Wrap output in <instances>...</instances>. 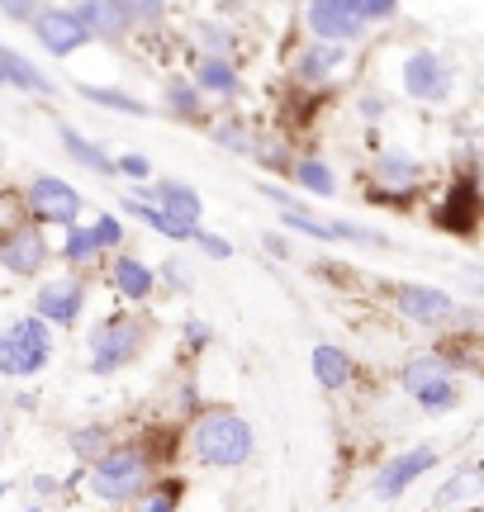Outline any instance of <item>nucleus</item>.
Instances as JSON below:
<instances>
[{
	"label": "nucleus",
	"instance_id": "obj_1",
	"mask_svg": "<svg viewBox=\"0 0 484 512\" xmlns=\"http://www.w3.org/2000/svg\"><path fill=\"white\" fill-rule=\"evenodd\" d=\"M190 451L200 465H214V470H238L252 460L257 451V437H252V427L238 418V413H205V418L195 422V432H190Z\"/></svg>",
	"mask_w": 484,
	"mask_h": 512
},
{
	"label": "nucleus",
	"instance_id": "obj_2",
	"mask_svg": "<svg viewBox=\"0 0 484 512\" xmlns=\"http://www.w3.org/2000/svg\"><path fill=\"white\" fill-rule=\"evenodd\" d=\"M53 361V323L24 313L10 328H0V375L5 380H34Z\"/></svg>",
	"mask_w": 484,
	"mask_h": 512
},
{
	"label": "nucleus",
	"instance_id": "obj_3",
	"mask_svg": "<svg viewBox=\"0 0 484 512\" xmlns=\"http://www.w3.org/2000/svg\"><path fill=\"white\" fill-rule=\"evenodd\" d=\"M148 489V456L138 446H114V451H100L91 465V494L105 498V503H129V498H143Z\"/></svg>",
	"mask_w": 484,
	"mask_h": 512
},
{
	"label": "nucleus",
	"instance_id": "obj_4",
	"mask_svg": "<svg viewBox=\"0 0 484 512\" xmlns=\"http://www.w3.org/2000/svg\"><path fill=\"white\" fill-rule=\"evenodd\" d=\"M143 347H148V328L129 313H114L91 332V375H114V370L133 366Z\"/></svg>",
	"mask_w": 484,
	"mask_h": 512
},
{
	"label": "nucleus",
	"instance_id": "obj_5",
	"mask_svg": "<svg viewBox=\"0 0 484 512\" xmlns=\"http://www.w3.org/2000/svg\"><path fill=\"white\" fill-rule=\"evenodd\" d=\"M451 361H442V356H413L409 366H404V375H399V384H404V394H409L423 413H451L456 408V384H451Z\"/></svg>",
	"mask_w": 484,
	"mask_h": 512
},
{
	"label": "nucleus",
	"instance_id": "obj_6",
	"mask_svg": "<svg viewBox=\"0 0 484 512\" xmlns=\"http://www.w3.org/2000/svg\"><path fill=\"white\" fill-rule=\"evenodd\" d=\"M24 200H29V214L38 223H53V228H67L76 223L81 214V195H76V185H67L62 176H34L29 190H24Z\"/></svg>",
	"mask_w": 484,
	"mask_h": 512
},
{
	"label": "nucleus",
	"instance_id": "obj_7",
	"mask_svg": "<svg viewBox=\"0 0 484 512\" xmlns=\"http://www.w3.org/2000/svg\"><path fill=\"white\" fill-rule=\"evenodd\" d=\"M29 24H34V38L53 57H72L76 48H86V43H91V34L81 29V19H76L72 10H62V5L34 10V15H29Z\"/></svg>",
	"mask_w": 484,
	"mask_h": 512
},
{
	"label": "nucleus",
	"instance_id": "obj_8",
	"mask_svg": "<svg viewBox=\"0 0 484 512\" xmlns=\"http://www.w3.org/2000/svg\"><path fill=\"white\" fill-rule=\"evenodd\" d=\"M404 95L413 100H428V105H442L451 95V67L432 48H418L404 62Z\"/></svg>",
	"mask_w": 484,
	"mask_h": 512
},
{
	"label": "nucleus",
	"instance_id": "obj_9",
	"mask_svg": "<svg viewBox=\"0 0 484 512\" xmlns=\"http://www.w3.org/2000/svg\"><path fill=\"white\" fill-rule=\"evenodd\" d=\"M304 19H309V34L323 38V43H352L366 29L361 15L352 10V0H309Z\"/></svg>",
	"mask_w": 484,
	"mask_h": 512
},
{
	"label": "nucleus",
	"instance_id": "obj_10",
	"mask_svg": "<svg viewBox=\"0 0 484 512\" xmlns=\"http://www.w3.org/2000/svg\"><path fill=\"white\" fill-rule=\"evenodd\" d=\"M81 309H86V285H81V280H67V275H62V280H48L34 299V313L43 323H53V328H72L76 318H81Z\"/></svg>",
	"mask_w": 484,
	"mask_h": 512
},
{
	"label": "nucleus",
	"instance_id": "obj_11",
	"mask_svg": "<svg viewBox=\"0 0 484 512\" xmlns=\"http://www.w3.org/2000/svg\"><path fill=\"white\" fill-rule=\"evenodd\" d=\"M399 313L409 323H423V328H437V323H451L456 318V299L437 285H399Z\"/></svg>",
	"mask_w": 484,
	"mask_h": 512
},
{
	"label": "nucleus",
	"instance_id": "obj_12",
	"mask_svg": "<svg viewBox=\"0 0 484 512\" xmlns=\"http://www.w3.org/2000/svg\"><path fill=\"white\" fill-rule=\"evenodd\" d=\"M43 261H48V242L38 233V223L34 228L19 223V228H10L0 238V266L10 275H34V271H43Z\"/></svg>",
	"mask_w": 484,
	"mask_h": 512
},
{
	"label": "nucleus",
	"instance_id": "obj_13",
	"mask_svg": "<svg viewBox=\"0 0 484 512\" xmlns=\"http://www.w3.org/2000/svg\"><path fill=\"white\" fill-rule=\"evenodd\" d=\"M437 465V446H418V451H404V456H394L380 475H375V498H385V503H394V498L409 489L413 479H423Z\"/></svg>",
	"mask_w": 484,
	"mask_h": 512
},
{
	"label": "nucleus",
	"instance_id": "obj_14",
	"mask_svg": "<svg viewBox=\"0 0 484 512\" xmlns=\"http://www.w3.org/2000/svg\"><path fill=\"white\" fill-rule=\"evenodd\" d=\"M76 19H81V29L91 38H105V43H119V38L133 29L129 19V5L124 0H76Z\"/></svg>",
	"mask_w": 484,
	"mask_h": 512
},
{
	"label": "nucleus",
	"instance_id": "obj_15",
	"mask_svg": "<svg viewBox=\"0 0 484 512\" xmlns=\"http://www.w3.org/2000/svg\"><path fill=\"white\" fill-rule=\"evenodd\" d=\"M285 228L290 233H304V238H318V242H371V247H380V233H371V228H356V223H323L314 219V214H304L299 204H285Z\"/></svg>",
	"mask_w": 484,
	"mask_h": 512
},
{
	"label": "nucleus",
	"instance_id": "obj_16",
	"mask_svg": "<svg viewBox=\"0 0 484 512\" xmlns=\"http://www.w3.org/2000/svg\"><path fill=\"white\" fill-rule=\"evenodd\" d=\"M138 195L152 204H162L171 219L181 223H200V214H205V200L190 190L186 181H157V185H138Z\"/></svg>",
	"mask_w": 484,
	"mask_h": 512
},
{
	"label": "nucleus",
	"instance_id": "obj_17",
	"mask_svg": "<svg viewBox=\"0 0 484 512\" xmlns=\"http://www.w3.org/2000/svg\"><path fill=\"white\" fill-rule=\"evenodd\" d=\"M110 280L129 304H143V299H152V290H157V275H152V266L143 256H119L110 266Z\"/></svg>",
	"mask_w": 484,
	"mask_h": 512
},
{
	"label": "nucleus",
	"instance_id": "obj_18",
	"mask_svg": "<svg viewBox=\"0 0 484 512\" xmlns=\"http://www.w3.org/2000/svg\"><path fill=\"white\" fill-rule=\"evenodd\" d=\"M124 214H133V219H143L152 228V233H162V238H176V242H190L195 238V228L200 223H181V219H171L162 204H152L143 200V195H133V200H124Z\"/></svg>",
	"mask_w": 484,
	"mask_h": 512
},
{
	"label": "nucleus",
	"instance_id": "obj_19",
	"mask_svg": "<svg viewBox=\"0 0 484 512\" xmlns=\"http://www.w3.org/2000/svg\"><path fill=\"white\" fill-rule=\"evenodd\" d=\"M480 219V195H475V181H461L456 195H451L442 209H437V228H451V233H470Z\"/></svg>",
	"mask_w": 484,
	"mask_h": 512
},
{
	"label": "nucleus",
	"instance_id": "obj_20",
	"mask_svg": "<svg viewBox=\"0 0 484 512\" xmlns=\"http://www.w3.org/2000/svg\"><path fill=\"white\" fill-rule=\"evenodd\" d=\"M195 86L209 91V95L233 100V95H238V67H233L224 53H205L200 62H195Z\"/></svg>",
	"mask_w": 484,
	"mask_h": 512
},
{
	"label": "nucleus",
	"instance_id": "obj_21",
	"mask_svg": "<svg viewBox=\"0 0 484 512\" xmlns=\"http://www.w3.org/2000/svg\"><path fill=\"white\" fill-rule=\"evenodd\" d=\"M0 72H5V86H19V91H29V95H53V76H43L29 62V57H19L15 48H0Z\"/></svg>",
	"mask_w": 484,
	"mask_h": 512
},
{
	"label": "nucleus",
	"instance_id": "obj_22",
	"mask_svg": "<svg viewBox=\"0 0 484 512\" xmlns=\"http://www.w3.org/2000/svg\"><path fill=\"white\" fill-rule=\"evenodd\" d=\"M352 375H356V361L342 347H328V342L314 347V380L323 384V389H347Z\"/></svg>",
	"mask_w": 484,
	"mask_h": 512
},
{
	"label": "nucleus",
	"instance_id": "obj_23",
	"mask_svg": "<svg viewBox=\"0 0 484 512\" xmlns=\"http://www.w3.org/2000/svg\"><path fill=\"white\" fill-rule=\"evenodd\" d=\"M62 147H67V157H72V162H81L86 171H95V176H114V157L100 143H91L86 133H76V128L62 124Z\"/></svg>",
	"mask_w": 484,
	"mask_h": 512
},
{
	"label": "nucleus",
	"instance_id": "obj_24",
	"mask_svg": "<svg viewBox=\"0 0 484 512\" xmlns=\"http://www.w3.org/2000/svg\"><path fill=\"white\" fill-rule=\"evenodd\" d=\"M337 67H342V43H323V38H318L309 53H299L295 76L299 81H328Z\"/></svg>",
	"mask_w": 484,
	"mask_h": 512
},
{
	"label": "nucleus",
	"instance_id": "obj_25",
	"mask_svg": "<svg viewBox=\"0 0 484 512\" xmlns=\"http://www.w3.org/2000/svg\"><path fill=\"white\" fill-rule=\"evenodd\" d=\"M290 176H295V185H304L309 195H318V200L337 195V171L328 162H318V157H299V162H290Z\"/></svg>",
	"mask_w": 484,
	"mask_h": 512
},
{
	"label": "nucleus",
	"instance_id": "obj_26",
	"mask_svg": "<svg viewBox=\"0 0 484 512\" xmlns=\"http://www.w3.org/2000/svg\"><path fill=\"white\" fill-rule=\"evenodd\" d=\"M167 110L176 114V119H205V100H200V86L195 81H171L167 86Z\"/></svg>",
	"mask_w": 484,
	"mask_h": 512
},
{
	"label": "nucleus",
	"instance_id": "obj_27",
	"mask_svg": "<svg viewBox=\"0 0 484 512\" xmlns=\"http://www.w3.org/2000/svg\"><path fill=\"white\" fill-rule=\"evenodd\" d=\"M375 176L385 185H404V190H409V185L418 181V162L404 157V152H380V157H375Z\"/></svg>",
	"mask_w": 484,
	"mask_h": 512
},
{
	"label": "nucleus",
	"instance_id": "obj_28",
	"mask_svg": "<svg viewBox=\"0 0 484 512\" xmlns=\"http://www.w3.org/2000/svg\"><path fill=\"white\" fill-rule=\"evenodd\" d=\"M81 95L91 100V105H105V110H119V114H133V119H143V114H152L143 100H133V95L124 91H105V86H81Z\"/></svg>",
	"mask_w": 484,
	"mask_h": 512
},
{
	"label": "nucleus",
	"instance_id": "obj_29",
	"mask_svg": "<svg viewBox=\"0 0 484 512\" xmlns=\"http://www.w3.org/2000/svg\"><path fill=\"white\" fill-rule=\"evenodd\" d=\"M95 238H91V228H81V223H67V242H62V261H95Z\"/></svg>",
	"mask_w": 484,
	"mask_h": 512
},
{
	"label": "nucleus",
	"instance_id": "obj_30",
	"mask_svg": "<svg viewBox=\"0 0 484 512\" xmlns=\"http://www.w3.org/2000/svg\"><path fill=\"white\" fill-rule=\"evenodd\" d=\"M91 238L100 252H114L119 242H124V223H119V214H100V219L91 223Z\"/></svg>",
	"mask_w": 484,
	"mask_h": 512
},
{
	"label": "nucleus",
	"instance_id": "obj_31",
	"mask_svg": "<svg viewBox=\"0 0 484 512\" xmlns=\"http://www.w3.org/2000/svg\"><path fill=\"white\" fill-rule=\"evenodd\" d=\"M352 10L361 15V24H385L399 15V0H352Z\"/></svg>",
	"mask_w": 484,
	"mask_h": 512
},
{
	"label": "nucleus",
	"instance_id": "obj_32",
	"mask_svg": "<svg viewBox=\"0 0 484 512\" xmlns=\"http://www.w3.org/2000/svg\"><path fill=\"white\" fill-rule=\"evenodd\" d=\"M129 5V19L133 24H162V15H167V0H124Z\"/></svg>",
	"mask_w": 484,
	"mask_h": 512
},
{
	"label": "nucleus",
	"instance_id": "obj_33",
	"mask_svg": "<svg viewBox=\"0 0 484 512\" xmlns=\"http://www.w3.org/2000/svg\"><path fill=\"white\" fill-rule=\"evenodd\" d=\"M114 176H129V181H148V176H152V162H148V157H138V152H124V157L114 162Z\"/></svg>",
	"mask_w": 484,
	"mask_h": 512
},
{
	"label": "nucleus",
	"instance_id": "obj_34",
	"mask_svg": "<svg viewBox=\"0 0 484 512\" xmlns=\"http://www.w3.org/2000/svg\"><path fill=\"white\" fill-rule=\"evenodd\" d=\"M72 446H76V456L81 460H95L100 451H105V432H100V427H86V432H76L72 437Z\"/></svg>",
	"mask_w": 484,
	"mask_h": 512
},
{
	"label": "nucleus",
	"instance_id": "obj_35",
	"mask_svg": "<svg viewBox=\"0 0 484 512\" xmlns=\"http://www.w3.org/2000/svg\"><path fill=\"white\" fill-rule=\"evenodd\" d=\"M214 143H224L228 152H252V138H247L238 124H219L214 128Z\"/></svg>",
	"mask_w": 484,
	"mask_h": 512
},
{
	"label": "nucleus",
	"instance_id": "obj_36",
	"mask_svg": "<svg viewBox=\"0 0 484 512\" xmlns=\"http://www.w3.org/2000/svg\"><path fill=\"white\" fill-rule=\"evenodd\" d=\"M470 484H475L470 475H456V479L447 484V489L437 494V508H451V503H461V498H470Z\"/></svg>",
	"mask_w": 484,
	"mask_h": 512
},
{
	"label": "nucleus",
	"instance_id": "obj_37",
	"mask_svg": "<svg viewBox=\"0 0 484 512\" xmlns=\"http://www.w3.org/2000/svg\"><path fill=\"white\" fill-rule=\"evenodd\" d=\"M181 489H186V484L171 479V484H162V494H143V503H148V508H176V503H181Z\"/></svg>",
	"mask_w": 484,
	"mask_h": 512
},
{
	"label": "nucleus",
	"instance_id": "obj_38",
	"mask_svg": "<svg viewBox=\"0 0 484 512\" xmlns=\"http://www.w3.org/2000/svg\"><path fill=\"white\" fill-rule=\"evenodd\" d=\"M190 242H200V247H205L209 256H219V261H228V256H233V242L214 238V233H200V228H195V238H190Z\"/></svg>",
	"mask_w": 484,
	"mask_h": 512
},
{
	"label": "nucleus",
	"instance_id": "obj_39",
	"mask_svg": "<svg viewBox=\"0 0 484 512\" xmlns=\"http://www.w3.org/2000/svg\"><path fill=\"white\" fill-rule=\"evenodd\" d=\"M209 337H214V332H209V323H200V318H190V323H186V342H190V347H209Z\"/></svg>",
	"mask_w": 484,
	"mask_h": 512
},
{
	"label": "nucleus",
	"instance_id": "obj_40",
	"mask_svg": "<svg viewBox=\"0 0 484 512\" xmlns=\"http://www.w3.org/2000/svg\"><path fill=\"white\" fill-rule=\"evenodd\" d=\"M0 10H5L10 19H29L38 5H34V0H0Z\"/></svg>",
	"mask_w": 484,
	"mask_h": 512
},
{
	"label": "nucleus",
	"instance_id": "obj_41",
	"mask_svg": "<svg viewBox=\"0 0 484 512\" xmlns=\"http://www.w3.org/2000/svg\"><path fill=\"white\" fill-rule=\"evenodd\" d=\"M34 494L53 498V494H57V484H53V479H48V475H38V479H34Z\"/></svg>",
	"mask_w": 484,
	"mask_h": 512
},
{
	"label": "nucleus",
	"instance_id": "obj_42",
	"mask_svg": "<svg viewBox=\"0 0 484 512\" xmlns=\"http://www.w3.org/2000/svg\"><path fill=\"white\" fill-rule=\"evenodd\" d=\"M361 114H366V119H380V114H385V105H380V100H361Z\"/></svg>",
	"mask_w": 484,
	"mask_h": 512
},
{
	"label": "nucleus",
	"instance_id": "obj_43",
	"mask_svg": "<svg viewBox=\"0 0 484 512\" xmlns=\"http://www.w3.org/2000/svg\"><path fill=\"white\" fill-rule=\"evenodd\" d=\"M266 247H271V252H276V256H290V247H285V238H266Z\"/></svg>",
	"mask_w": 484,
	"mask_h": 512
},
{
	"label": "nucleus",
	"instance_id": "obj_44",
	"mask_svg": "<svg viewBox=\"0 0 484 512\" xmlns=\"http://www.w3.org/2000/svg\"><path fill=\"white\" fill-rule=\"evenodd\" d=\"M0 86H5V72H0Z\"/></svg>",
	"mask_w": 484,
	"mask_h": 512
}]
</instances>
